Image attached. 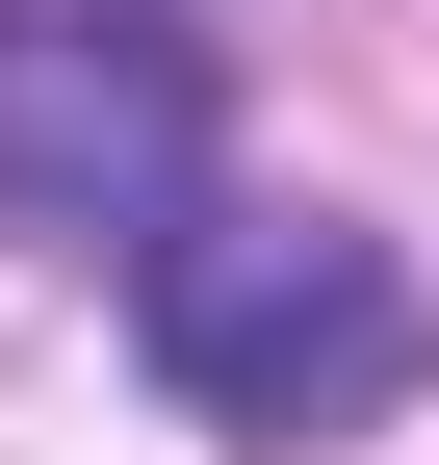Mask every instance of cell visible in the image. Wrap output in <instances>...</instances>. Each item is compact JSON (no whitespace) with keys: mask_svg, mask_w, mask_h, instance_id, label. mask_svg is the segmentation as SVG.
I'll use <instances>...</instances> for the list:
<instances>
[{"mask_svg":"<svg viewBox=\"0 0 439 465\" xmlns=\"http://www.w3.org/2000/svg\"><path fill=\"white\" fill-rule=\"evenodd\" d=\"M414 336H439L414 259L337 232V207H155V232H130V362L181 388L207 440H337V414H388Z\"/></svg>","mask_w":439,"mask_h":465,"instance_id":"cell-1","label":"cell"},{"mask_svg":"<svg viewBox=\"0 0 439 465\" xmlns=\"http://www.w3.org/2000/svg\"><path fill=\"white\" fill-rule=\"evenodd\" d=\"M155 207H207V26H155V0H0V232L130 259Z\"/></svg>","mask_w":439,"mask_h":465,"instance_id":"cell-2","label":"cell"}]
</instances>
